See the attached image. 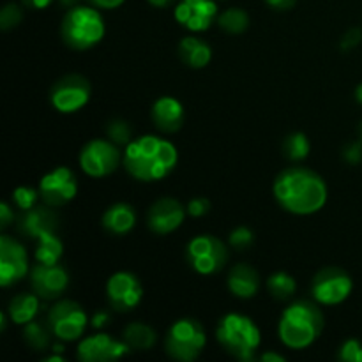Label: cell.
<instances>
[{
	"label": "cell",
	"mask_w": 362,
	"mask_h": 362,
	"mask_svg": "<svg viewBox=\"0 0 362 362\" xmlns=\"http://www.w3.org/2000/svg\"><path fill=\"white\" fill-rule=\"evenodd\" d=\"M274 197L292 214H315L327 202V184L313 170L292 166L276 177Z\"/></svg>",
	"instance_id": "6da1fadb"
},
{
	"label": "cell",
	"mask_w": 362,
	"mask_h": 362,
	"mask_svg": "<svg viewBox=\"0 0 362 362\" xmlns=\"http://www.w3.org/2000/svg\"><path fill=\"white\" fill-rule=\"evenodd\" d=\"M179 161V154L172 141L165 138L145 136L131 140L124 152V166L127 173L141 182L165 179Z\"/></svg>",
	"instance_id": "7a4b0ae2"
},
{
	"label": "cell",
	"mask_w": 362,
	"mask_h": 362,
	"mask_svg": "<svg viewBox=\"0 0 362 362\" xmlns=\"http://www.w3.org/2000/svg\"><path fill=\"white\" fill-rule=\"evenodd\" d=\"M324 313L311 300H297L286 308L279 320V339L293 350H303L313 345L324 331Z\"/></svg>",
	"instance_id": "3957f363"
},
{
	"label": "cell",
	"mask_w": 362,
	"mask_h": 362,
	"mask_svg": "<svg viewBox=\"0 0 362 362\" xmlns=\"http://www.w3.org/2000/svg\"><path fill=\"white\" fill-rule=\"evenodd\" d=\"M219 345L239 361H253L260 346V331L250 317L240 313H228L219 320L216 329Z\"/></svg>",
	"instance_id": "277c9868"
},
{
	"label": "cell",
	"mask_w": 362,
	"mask_h": 362,
	"mask_svg": "<svg viewBox=\"0 0 362 362\" xmlns=\"http://www.w3.org/2000/svg\"><path fill=\"white\" fill-rule=\"evenodd\" d=\"M62 39L76 52L92 48L105 37V21L94 7H73L62 20Z\"/></svg>",
	"instance_id": "5b68a950"
},
{
	"label": "cell",
	"mask_w": 362,
	"mask_h": 362,
	"mask_svg": "<svg viewBox=\"0 0 362 362\" xmlns=\"http://www.w3.org/2000/svg\"><path fill=\"white\" fill-rule=\"evenodd\" d=\"M205 343V331L202 324L194 318H180L173 322L172 327L166 332L165 350L172 359L191 362L200 357L204 352Z\"/></svg>",
	"instance_id": "8992f818"
},
{
	"label": "cell",
	"mask_w": 362,
	"mask_h": 362,
	"mask_svg": "<svg viewBox=\"0 0 362 362\" xmlns=\"http://www.w3.org/2000/svg\"><path fill=\"white\" fill-rule=\"evenodd\" d=\"M186 260L198 274H216L225 267L228 260V250L214 235H198L186 246Z\"/></svg>",
	"instance_id": "52a82bcc"
},
{
	"label": "cell",
	"mask_w": 362,
	"mask_h": 362,
	"mask_svg": "<svg viewBox=\"0 0 362 362\" xmlns=\"http://www.w3.org/2000/svg\"><path fill=\"white\" fill-rule=\"evenodd\" d=\"M90 99V83L81 74H66L49 90V103L60 113H74Z\"/></svg>",
	"instance_id": "ba28073f"
},
{
	"label": "cell",
	"mask_w": 362,
	"mask_h": 362,
	"mask_svg": "<svg viewBox=\"0 0 362 362\" xmlns=\"http://www.w3.org/2000/svg\"><path fill=\"white\" fill-rule=\"evenodd\" d=\"M49 329L62 341H74L81 338L87 327V313L74 300H60L48 311Z\"/></svg>",
	"instance_id": "9c48e42d"
},
{
	"label": "cell",
	"mask_w": 362,
	"mask_h": 362,
	"mask_svg": "<svg viewBox=\"0 0 362 362\" xmlns=\"http://www.w3.org/2000/svg\"><path fill=\"white\" fill-rule=\"evenodd\" d=\"M354 288L352 278L343 269L325 267L313 278L311 293L315 303L324 306H336L350 296Z\"/></svg>",
	"instance_id": "30bf717a"
},
{
	"label": "cell",
	"mask_w": 362,
	"mask_h": 362,
	"mask_svg": "<svg viewBox=\"0 0 362 362\" xmlns=\"http://www.w3.org/2000/svg\"><path fill=\"white\" fill-rule=\"evenodd\" d=\"M120 151L112 140H90L80 152V166L87 175L101 179L110 175L120 165Z\"/></svg>",
	"instance_id": "8fae6325"
},
{
	"label": "cell",
	"mask_w": 362,
	"mask_h": 362,
	"mask_svg": "<svg viewBox=\"0 0 362 362\" xmlns=\"http://www.w3.org/2000/svg\"><path fill=\"white\" fill-rule=\"evenodd\" d=\"M106 297L112 310L126 313L140 304L144 297V286L133 272H117L106 283Z\"/></svg>",
	"instance_id": "7c38bea8"
},
{
	"label": "cell",
	"mask_w": 362,
	"mask_h": 362,
	"mask_svg": "<svg viewBox=\"0 0 362 362\" xmlns=\"http://www.w3.org/2000/svg\"><path fill=\"white\" fill-rule=\"evenodd\" d=\"M78 193V182L74 173L66 166L52 170L39 182V194L49 207H62L73 200Z\"/></svg>",
	"instance_id": "4fadbf2b"
},
{
	"label": "cell",
	"mask_w": 362,
	"mask_h": 362,
	"mask_svg": "<svg viewBox=\"0 0 362 362\" xmlns=\"http://www.w3.org/2000/svg\"><path fill=\"white\" fill-rule=\"evenodd\" d=\"M27 272L28 257L25 247L13 237H0V285H14L23 279Z\"/></svg>",
	"instance_id": "5bb4252c"
},
{
	"label": "cell",
	"mask_w": 362,
	"mask_h": 362,
	"mask_svg": "<svg viewBox=\"0 0 362 362\" xmlns=\"http://www.w3.org/2000/svg\"><path fill=\"white\" fill-rule=\"evenodd\" d=\"M30 285L32 290L41 299L52 300L66 292L67 285H69V274H67L66 267H62V265H49L39 262L30 271Z\"/></svg>",
	"instance_id": "9a60e30c"
},
{
	"label": "cell",
	"mask_w": 362,
	"mask_h": 362,
	"mask_svg": "<svg viewBox=\"0 0 362 362\" xmlns=\"http://www.w3.org/2000/svg\"><path fill=\"white\" fill-rule=\"evenodd\" d=\"M129 350L124 339L119 341L108 334H94L80 343L78 359L81 362H110L124 357Z\"/></svg>",
	"instance_id": "2e32d148"
},
{
	"label": "cell",
	"mask_w": 362,
	"mask_h": 362,
	"mask_svg": "<svg viewBox=\"0 0 362 362\" xmlns=\"http://www.w3.org/2000/svg\"><path fill=\"white\" fill-rule=\"evenodd\" d=\"M218 16L214 0H180L175 7V20L191 32H205Z\"/></svg>",
	"instance_id": "e0dca14e"
},
{
	"label": "cell",
	"mask_w": 362,
	"mask_h": 362,
	"mask_svg": "<svg viewBox=\"0 0 362 362\" xmlns=\"http://www.w3.org/2000/svg\"><path fill=\"white\" fill-rule=\"evenodd\" d=\"M186 218L182 204L175 198H161L147 212V225L156 235H166L179 228Z\"/></svg>",
	"instance_id": "ac0fdd59"
},
{
	"label": "cell",
	"mask_w": 362,
	"mask_h": 362,
	"mask_svg": "<svg viewBox=\"0 0 362 362\" xmlns=\"http://www.w3.org/2000/svg\"><path fill=\"white\" fill-rule=\"evenodd\" d=\"M59 226V218L55 212L48 207H32L28 211H23L20 221H18V232L30 239H37L39 235L46 232H57Z\"/></svg>",
	"instance_id": "d6986e66"
},
{
	"label": "cell",
	"mask_w": 362,
	"mask_h": 362,
	"mask_svg": "<svg viewBox=\"0 0 362 362\" xmlns=\"http://www.w3.org/2000/svg\"><path fill=\"white\" fill-rule=\"evenodd\" d=\"M152 122L158 127L161 133H177L180 127L184 126V106L175 98H159L158 101L152 105Z\"/></svg>",
	"instance_id": "ffe728a7"
},
{
	"label": "cell",
	"mask_w": 362,
	"mask_h": 362,
	"mask_svg": "<svg viewBox=\"0 0 362 362\" xmlns=\"http://www.w3.org/2000/svg\"><path fill=\"white\" fill-rule=\"evenodd\" d=\"M226 285H228L230 292L239 297V299H251V297L257 296L260 278H258V272L251 265L237 264L228 272Z\"/></svg>",
	"instance_id": "44dd1931"
},
{
	"label": "cell",
	"mask_w": 362,
	"mask_h": 362,
	"mask_svg": "<svg viewBox=\"0 0 362 362\" xmlns=\"http://www.w3.org/2000/svg\"><path fill=\"white\" fill-rule=\"evenodd\" d=\"M136 225V212L129 204H115L103 214V228L112 235H124Z\"/></svg>",
	"instance_id": "7402d4cb"
},
{
	"label": "cell",
	"mask_w": 362,
	"mask_h": 362,
	"mask_svg": "<svg viewBox=\"0 0 362 362\" xmlns=\"http://www.w3.org/2000/svg\"><path fill=\"white\" fill-rule=\"evenodd\" d=\"M179 57L191 69H204L212 59V48L204 39L189 35L179 42Z\"/></svg>",
	"instance_id": "603a6c76"
},
{
	"label": "cell",
	"mask_w": 362,
	"mask_h": 362,
	"mask_svg": "<svg viewBox=\"0 0 362 362\" xmlns=\"http://www.w3.org/2000/svg\"><path fill=\"white\" fill-rule=\"evenodd\" d=\"M39 299L41 297L37 293H20V296L13 297L7 308V315L11 320L18 325H25L35 318L39 311Z\"/></svg>",
	"instance_id": "cb8c5ba5"
},
{
	"label": "cell",
	"mask_w": 362,
	"mask_h": 362,
	"mask_svg": "<svg viewBox=\"0 0 362 362\" xmlns=\"http://www.w3.org/2000/svg\"><path fill=\"white\" fill-rule=\"evenodd\" d=\"M122 339L131 350H151L156 343V331L148 325L134 322L124 329Z\"/></svg>",
	"instance_id": "d4e9b609"
},
{
	"label": "cell",
	"mask_w": 362,
	"mask_h": 362,
	"mask_svg": "<svg viewBox=\"0 0 362 362\" xmlns=\"http://www.w3.org/2000/svg\"><path fill=\"white\" fill-rule=\"evenodd\" d=\"M37 250H35V258L41 264H59L60 257L64 253L62 240L57 237L55 232H46L39 235L37 239Z\"/></svg>",
	"instance_id": "484cf974"
},
{
	"label": "cell",
	"mask_w": 362,
	"mask_h": 362,
	"mask_svg": "<svg viewBox=\"0 0 362 362\" xmlns=\"http://www.w3.org/2000/svg\"><path fill=\"white\" fill-rule=\"evenodd\" d=\"M52 329H49L48 322L32 320L25 324L23 329V339L32 350H46L49 346V336H52Z\"/></svg>",
	"instance_id": "4316f807"
},
{
	"label": "cell",
	"mask_w": 362,
	"mask_h": 362,
	"mask_svg": "<svg viewBox=\"0 0 362 362\" xmlns=\"http://www.w3.org/2000/svg\"><path fill=\"white\" fill-rule=\"evenodd\" d=\"M311 144L308 140V136L304 133H292L283 140V147L281 152L288 161L299 163L303 159L308 158L310 154Z\"/></svg>",
	"instance_id": "83f0119b"
},
{
	"label": "cell",
	"mask_w": 362,
	"mask_h": 362,
	"mask_svg": "<svg viewBox=\"0 0 362 362\" xmlns=\"http://www.w3.org/2000/svg\"><path fill=\"white\" fill-rule=\"evenodd\" d=\"M218 25L228 34H243L250 25V16L244 9L239 7H230L225 13L219 14Z\"/></svg>",
	"instance_id": "f1b7e54d"
},
{
	"label": "cell",
	"mask_w": 362,
	"mask_h": 362,
	"mask_svg": "<svg viewBox=\"0 0 362 362\" xmlns=\"http://www.w3.org/2000/svg\"><path fill=\"white\" fill-rule=\"evenodd\" d=\"M267 288L271 292V296L278 300H286L296 293L297 283L286 272H274V274L269 278Z\"/></svg>",
	"instance_id": "f546056e"
},
{
	"label": "cell",
	"mask_w": 362,
	"mask_h": 362,
	"mask_svg": "<svg viewBox=\"0 0 362 362\" xmlns=\"http://www.w3.org/2000/svg\"><path fill=\"white\" fill-rule=\"evenodd\" d=\"M106 136L115 145H127L131 141V126L122 119L110 120L106 124Z\"/></svg>",
	"instance_id": "4dcf8cb0"
},
{
	"label": "cell",
	"mask_w": 362,
	"mask_h": 362,
	"mask_svg": "<svg viewBox=\"0 0 362 362\" xmlns=\"http://www.w3.org/2000/svg\"><path fill=\"white\" fill-rule=\"evenodd\" d=\"M39 197H41V194H39V191L32 189V187H28V186H21V187H18V189H14L13 202H14V205L20 209V211H28V209L35 207Z\"/></svg>",
	"instance_id": "1f68e13d"
},
{
	"label": "cell",
	"mask_w": 362,
	"mask_h": 362,
	"mask_svg": "<svg viewBox=\"0 0 362 362\" xmlns=\"http://www.w3.org/2000/svg\"><path fill=\"white\" fill-rule=\"evenodd\" d=\"M21 20H23V11L16 4H7L0 11V28L2 30H11V28L18 27L21 23Z\"/></svg>",
	"instance_id": "d6a6232c"
},
{
	"label": "cell",
	"mask_w": 362,
	"mask_h": 362,
	"mask_svg": "<svg viewBox=\"0 0 362 362\" xmlns=\"http://www.w3.org/2000/svg\"><path fill=\"white\" fill-rule=\"evenodd\" d=\"M253 243H255L253 232H251L250 228H246V226H239V228H235L232 233H230V246L235 247V250L239 251L247 250V247L253 246Z\"/></svg>",
	"instance_id": "836d02e7"
},
{
	"label": "cell",
	"mask_w": 362,
	"mask_h": 362,
	"mask_svg": "<svg viewBox=\"0 0 362 362\" xmlns=\"http://www.w3.org/2000/svg\"><path fill=\"white\" fill-rule=\"evenodd\" d=\"M338 359L343 362H362V343L357 339H346L339 349Z\"/></svg>",
	"instance_id": "e575fe53"
},
{
	"label": "cell",
	"mask_w": 362,
	"mask_h": 362,
	"mask_svg": "<svg viewBox=\"0 0 362 362\" xmlns=\"http://www.w3.org/2000/svg\"><path fill=\"white\" fill-rule=\"evenodd\" d=\"M211 207L212 205L207 198H193V200L187 204V212H189V216H193V218H202V216H205L211 211Z\"/></svg>",
	"instance_id": "d590c367"
},
{
	"label": "cell",
	"mask_w": 362,
	"mask_h": 362,
	"mask_svg": "<svg viewBox=\"0 0 362 362\" xmlns=\"http://www.w3.org/2000/svg\"><path fill=\"white\" fill-rule=\"evenodd\" d=\"M343 159L350 165H357L362 161V144L361 141H352L343 148Z\"/></svg>",
	"instance_id": "8d00e7d4"
},
{
	"label": "cell",
	"mask_w": 362,
	"mask_h": 362,
	"mask_svg": "<svg viewBox=\"0 0 362 362\" xmlns=\"http://www.w3.org/2000/svg\"><path fill=\"white\" fill-rule=\"evenodd\" d=\"M361 39H362V32L359 28H350V30L345 34V37L341 39V49H345V52L354 49L357 45H359Z\"/></svg>",
	"instance_id": "74e56055"
},
{
	"label": "cell",
	"mask_w": 362,
	"mask_h": 362,
	"mask_svg": "<svg viewBox=\"0 0 362 362\" xmlns=\"http://www.w3.org/2000/svg\"><path fill=\"white\" fill-rule=\"evenodd\" d=\"M13 221H14V212L11 211L9 205L7 204L0 205V226H2V230H6Z\"/></svg>",
	"instance_id": "f35d334b"
},
{
	"label": "cell",
	"mask_w": 362,
	"mask_h": 362,
	"mask_svg": "<svg viewBox=\"0 0 362 362\" xmlns=\"http://www.w3.org/2000/svg\"><path fill=\"white\" fill-rule=\"evenodd\" d=\"M265 2H267L269 6L276 11H288L296 6L297 0H265Z\"/></svg>",
	"instance_id": "ab89813d"
},
{
	"label": "cell",
	"mask_w": 362,
	"mask_h": 362,
	"mask_svg": "<svg viewBox=\"0 0 362 362\" xmlns=\"http://www.w3.org/2000/svg\"><path fill=\"white\" fill-rule=\"evenodd\" d=\"M88 2L99 9H115V7L122 6L124 0H88Z\"/></svg>",
	"instance_id": "60d3db41"
},
{
	"label": "cell",
	"mask_w": 362,
	"mask_h": 362,
	"mask_svg": "<svg viewBox=\"0 0 362 362\" xmlns=\"http://www.w3.org/2000/svg\"><path fill=\"white\" fill-rule=\"evenodd\" d=\"M23 2L27 4L28 7H32V9H45V7H48L53 0H23Z\"/></svg>",
	"instance_id": "b9f144b4"
},
{
	"label": "cell",
	"mask_w": 362,
	"mask_h": 362,
	"mask_svg": "<svg viewBox=\"0 0 362 362\" xmlns=\"http://www.w3.org/2000/svg\"><path fill=\"white\" fill-rule=\"evenodd\" d=\"M108 313H98L94 317V322H92V325H94V327H103V325H106L108 324Z\"/></svg>",
	"instance_id": "7bdbcfd3"
},
{
	"label": "cell",
	"mask_w": 362,
	"mask_h": 362,
	"mask_svg": "<svg viewBox=\"0 0 362 362\" xmlns=\"http://www.w3.org/2000/svg\"><path fill=\"white\" fill-rule=\"evenodd\" d=\"M264 362H285V357L283 356H278V354H264V356L260 357Z\"/></svg>",
	"instance_id": "ee69618b"
},
{
	"label": "cell",
	"mask_w": 362,
	"mask_h": 362,
	"mask_svg": "<svg viewBox=\"0 0 362 362\" xmlns=\"http://www.w3.org/2000/svg\"><path fill=\"white\" fill-rule=\"evenodd\" d=\"M173 2H175V0H148V4H152L154 7H168L172 6Z\"/></svg>",
	"instance_id": "f6af8a7d"
},
{
	"label": "cell",
	"mask_w": 362,
	"mask_h": 362,
	"mask_svg": "<svg viewBox=\"0 0 362 362\" xmlns=\"http://www.w3.org/2000/svg\"><path fill=\"white\" fill-rule=\"evenodd\" d=\"M356 99L362 105V83L359 85V87H357V90H356Z\"/></svg>",
	"instance_id": "bcb514c9"
},
{
	"label": "cell",
	"mask_w": 362,
	"mask_h": 362,
	"mask_svg": "<svg viewBox=\"0 0 362 362\" xmlns=\"http://www.w3.org/2000/svg\"><path fill=\"white\" fill-rule=\"evenodd\" d=\"M46 362H64V359L62 357H59V356H52V357H46L45 359Z\"/></svg>",
	"instance_id": "7dc6e473"
},
{
	"label": "cell",
	"mask_w": 362,
	"mask_h": 362,
	"mask_svg": "<svg viewBox=\"0 0 362 362\" xmlns=\"http://www.w3.org/2000/svg\"><path fill=\"white\" fill-rule=\"evenodd\" d=\"M60 2H62L64 6H73V4L76 2V0H60Z\"/></svg>",
	"instance_id": "c3c4849f"
},
{
	"label": "cell",
	"mask_w": 362,
	"mask_h": 362,
	"mask_svg": "<svg viewBox=\"0 0 362 362\" xmlns=\"http://www.w3.org/2000/svg\"><path fill=\"white\" fill-rule=\"evenodd\" d=\"M359 131H361V136H362V122H361V127H359Z\"/></svg>",
	"instance_id": "681fc988"
}]
</instances>
